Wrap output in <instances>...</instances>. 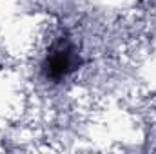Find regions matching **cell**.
<instances>
[{
	"label": "cell",
	"mask_w": 156,
	"mask_h": 154,
	"mask_svg": "<svg viewBox=\"0 0 156 154\" xmlns=\"http://www.w3.org/2000/svg\"><path fill=\"white\" fill-rule=\"evenodd\" d=\"M80 64H82V58L78 54L75 44L66 37H60L49 47L45 60L42 64V73L45 80L60 82L69 75H73L80 67Z\"/></svg>",
	"instance_id": "6da1fadb"
}]
</instances>
